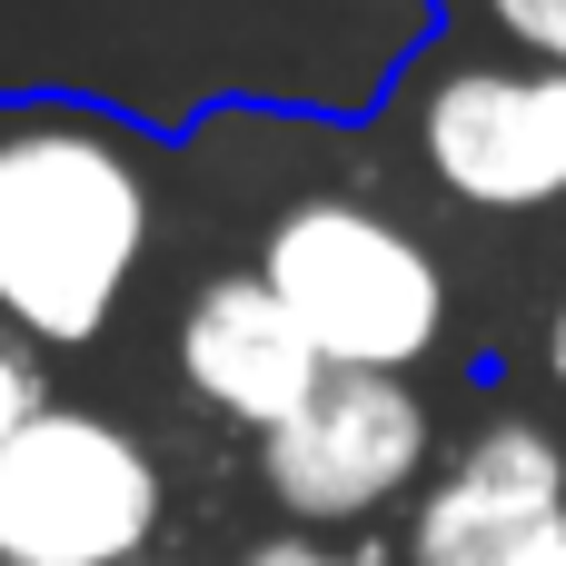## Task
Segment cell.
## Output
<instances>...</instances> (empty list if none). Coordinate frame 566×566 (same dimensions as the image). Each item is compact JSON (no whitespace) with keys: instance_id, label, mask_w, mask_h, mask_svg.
<instances>
[{"instance_id":"6da1fadb","label":"cell","mask_w":566,"mask_h":566,"mask_svg":"<svg viewBox=\"0 0 566 566\" xmlns=\"http://www.w3.org/2000/svg\"><path fill=\"white\" fill-rule=\"evenodd\" d=\"M159 229L149 159L99 109L0 119V318L30 348H90Z\"/></svg>"},{"instance_id":"7a4b0ae2","label":"cell","mask_w":566,"mask_h":566,"mask_svg":"<svg viewBox=\"0 0 566 566\" xmlns=\"http://www.w3.org/2000/svg\"><path fill=\"white\" fill-rule=\"evenodd\" d=\"M279 308L308 328V348L328 368H368V378H408L448 348V269L438 249L358 199V189H308L289 199L269 229H259V259H249Z\"/></svg>"},{"instance_id":"3957f363","label":"cell","mask_w":566,"mask_h":566,"mask_svg":"<svg viewBox=\"0 0 566 566\" xmlns=\"http://www.w3.org/2000/svg\"><path fill=\"white\" fill-rule=\"evenodd\" d=\"M169 468L99 408L50 398L0 438V566H149Z\"/></svg>"},{"instance_id":"277c9868","label":"cell","mask_w":566,"mask_h":566,"mask_svg":"<svg viewBox=\"0 0 566 566\" xmlns=\"http://www.w3.org/2000/svg\"><path fill=\"white\" fill-rule=\"evenodd\" d=\"M408 149L418 169L478 209V219H537L566 209V70L517 50H438L408 99Z\"/></svg>"},{"instance_id":"5b68a950","label":"cell","mask_w":566,"mask_h":566,"mask_svg":"<svg viewBox=\"0 0 566 566\" xmlns=\"http://www.w3.org/2000/svg\"><path fill=\"white\" fill-rule=\"evenodd\" d=\"M428 478H438V408L418 398V378L328 368V388L279 438H259V488L298 537H338L388 507H418Z\"/></svg>"},{"instance_id":"8992f818","label":"cell","mask_w":566,"mask_h":566,"mask_svg":"<svg viewBox=\"0 0 566 566\" xmlns=\"http://www.w3.org/2000/svg\"><path fill=\"white\" fill-rule=\"evenodd\" d=\"M408 566H566V438L547 418L468 428L408 507Z\"/></svg>"},{"instance_id":"52a82bcc","label":"cell","mask_w":566,"mask_h":566,"mask_svg":"<svg viewBox=\"0 0 566 566\" xmlns=\"http://www.w3.org/2000/svg\"><path fill=\"white\" fill-rule=\"evenodd\" d=\"M169 358H179V388H189L209 418L249 428V438H279V428L328 388V358L308 348V328L279 308V289H269L259 269L199 279L189 308H179Z\"/></svg>"},{"instance_id":"ba28073f","label":"cell","mask_w":566,"mask_h":566,"mask_svg":"<svg viewBox=\"0 0 566 566\" xmlns=\"http://www.w3.org/2000/svg\"><path fill=\"white\" fill-rule=\"evenodd\" d=\"M448 20L478 30L488 50H517V60L566 70V0H448Z\"/></svg>"},{"instance_id":"9c48e42d","label":"cell","mask_w":566,"mask_h":566,"mask_svg":"<svg viewBox=\"0 0 566 566\" xmlns=\"http://www.w3.org/2000/svg\"><path fill=\"white\" fill-rule=\"evenodd\" d=\"M40 408H50V388H40V348L0 318V438H10L20 418H40Z\"/></svg>"},{"instance_id":"30bf717a","label":"cell","mask_w":566,"mask_h":566,"mask_svg":"<svg viewBox=\"0 0 566 566\" xmlns=\"http://www.w3.org/2000/svg\"><path fill=\"white\" fill-rule=\"evenodd\" d=\"M239 566H378V557H358V547H338V537H298V527H279V537H259Z\"/></svg>"},{"instance_id":"8fae6325","label":"cell","mask_w":566,"mask_h":566,"mask_svg":"<svg viewBox=\"0 0 566 566\" xmlns=\"http://www.w3.org/2000/svg\"><path fill=\"white\" fill-rule=\"evenodd\" d=\"M547 378L566 388V298H557V318H547Z\"/></svg>"},{"instance_id":"7c38bea8","label":"cell","mask_w":566,"mask_h":566,"mask_svg":"<svg viewBox=\"0 0 566 566\" xmlns=\"http://www.w3.org/2000/svg\"><path fill=\"white\" fill-rule=\"evenodd\" d=\"M149 566H199V557H149Z\"/></svg>"}]
</instances>
